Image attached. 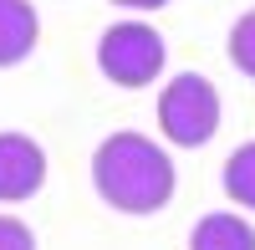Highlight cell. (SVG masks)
Returning a JSON list of instances; mask_svg holds the SVG:
<instances>
[{"label": "cell", "instance_id": "6da1fadb", "mask_svg": "<svg viewBox=\"0 0 255 250\" xmlns=\"http://www.w3.org/2000/svg\"><path fill=\"white\" fill-rule=\"evenodd\" d=\"M92 189L123 215H158L174 199V158L143 133H113L92 153Z\"/></svg>", "mask_w": 255, "mask_h": 250}, {"label": "cell", "instance_id": "7a4b0ae2", "mask_svg": "<svg viewBox=\"0 0 255 250\" xmlns=\"http://www.w3.org/2000/svg\"><path fill=\"white\" fill-rule=\"evenodd\" d=\"M158 128L179 148H204L220 133V92L199 72H179L158 92Z\"/></svg>", "mask_w": 255, "mask_h": 250}, {"label": "cell", "instance_id": "3957f363", "mask_svg": "<svg viewBox=\"0 0 255 250\" xmlns=\"http://www.w3.org/2000/svg\"><path fill=\"white\" fill-rule=\"evenodd\" d=\"M163 61L168 46L148 20H118L97 36V67L113 87H148V82H158Z\"/></svg>", "mask_w": 255, "mask_h": 250}, {"label": "cell", "instance_id": "277c9868", "mask_svg": "<svg viewBox=\"0 0 255 250\" xmlns=\"http://www.w3.org/2000/svg\"><path fill=\"white\" fill-rule=\"evenodd\" d=\"M46 184V153L26 133H0V204H20Z\"/></svg>", "mask_w": 255, "mask_h": 250}, {"label": "cell", "instance_id": "5b68a950", "mask_svg": "<svg viewBox=\"0 0 255 250\" xmlns=\"http://www.w3.org/2000/svg\"><path fill=\"white\" fill-rule=\"evenodd\" d=\"M41 36V20L31 10V0H0V67L26 61Z\"/></svg>", "mask_w": 255, "mask_h": 250}, {"label": "cell", "instance_id": "8992f818", "mask_svg": "<svg viewBox=\"0 0 255 250\" xmlns=\"http://www.w3.org/2000/svg\"><path fill=\"white\" fill-rule=\"evenodd\" d=\"M189 250H255V225L240 215H204L189 235Z\"/></svg>", "mask_w": 255, "mask_h": 250}, {"label": "cell", "instance_id": "52a82bcc", "mask_svg": "<svg viewBox=\"0 0 255 250\" xmlns=\"http://www.w3.org/2000/svg\"><path fill=\"white\" fill-rule=\"evenodd\" d=\"M220 184H225V194L235 199L240 210H255V143H240V148L225 158Z\"/></svg>", "mask_w": 255, "mask_h": 250}, {"label": "cell", "instance_id": "ba28073f", "mask_svg": "<svg viewBox=\"0 0 255 250\" xmlns=\"http://www.w3.org/2000/svg\"><path fill=\"white\" fill-rule=\"evenodd\" d=\"M230 61H235V72H245L255 82V10H245L230 26Z\"/></svg>", "mask_w": 255, "mask_h": 250}, {"label": "cell", "instance_id": "9c48e42d", "mask_svg": "<svg viewBox=\"0 0 255 250\" xmlns=\"http://www.w3.org/2000/svg\"><path fill=\"white\" fill-rule=\"evenodd\" d=\"M0 250H36V235L15 215H0Z\"/></svg>", "mask_w": 255, "mask_h": 250}, {"label": "cell", "instance_id": "30bf717a", "mask_svg": "<svg viewBox=\"0 0 255 250\" xmlns=\"http://www.w3.org/2000/svg\"><path fill=\"white\" fill-rule=\"evenodd\" d=\"M113 5H128V10H158V5H168V0H113Z\"/></svg>", "mask_w": 255, "mask_h": 250}]
</instances>
